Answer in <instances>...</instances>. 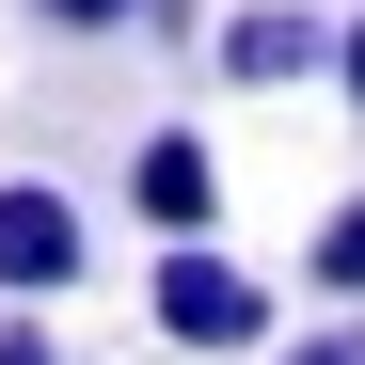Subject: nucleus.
Segmentation results:
<instances>
[{"mask_svg":"<svg viewBox=\"0 0 365 365\" xmlns=\"http://www.w3.org/2000/svg\"><path fill=\"white\" fill-rule=\"evenodd\" d=\"M143 318H159V349H270V270H238L222 238H159Z\"/></svg>","mask_w":365,"mask_h":365,"instance_id":"f257e3e1","label":"nucleus"},{"mask_svg":"<svg viewBox=\"0 0 365 365\" xmlns=\"http://www.w3.org/2000/svg\"><path fill=\"white\" fill-rule=\"evenodd\" d=\"M80 255H96V222L64 175H0V302H64Z\"/></svg>","mask_w":365,"mask_h":365,"instance_id":"f03ea898","label":"nucleus"},{"mask_svg":"<svg viewBox=\"0 0 365 365\" xmlns=\"http://www.w3.org/2000/svg\"><path fill=\"white\" fill-rule=\"evenodd\" d=\"M334 48H349V16H318V0H238L207 32V64L238 96H286V80H334Z\"/></svg>","mask_w":365,"mask_h":365,"instance_id":"7ed1b4c3","label":"nucleus"},{"mask_svg":"<svg viewBox=\"0 0 365 365\" xmlns=\"http://www.w3.org/2000/svg\"><path fill=\"white\" fill-rule=\"evenodd\" d=\"M128 207H143L159 238H207V222H222V159H207V128H143V143H128Z\"/></svg>","mask_w":365,"mask_h":365,"instance_id":"20e7f679","label":"nucleus"},{"mask_svg":"<svg viewBox=\"0 0 365 365\" xmlns=\"http://www.w3.org/2000/svg\"><path fill=\"white\" fill-rule=\"evenodd\" d=\"M302 286H318V302H365V191H349L318 238H302Z\"/></svg>","mask_w":365,"mask_h":365,"instance_id":"39448f33","label":"nucleus"},{"mask_svg":"<svg viewBox=\"0 0 365 365\" xmlns=\"http://www.w3.org/2000/svg\"><path fill=\"white\" fill-rule=\"evenodd\" d=\"M48 32H143V0H32Z\"/></svg>","mask_w":365,"mask_h":365,"instance_id":"423d86ee","label":"nucleus"},{"mask_svg":"<svg viewBox=\"0 0 365 365\" xmlns=\"http://www.w3.org/2000/svg\"><path fill=\"white\" fill-rule=\"evenodd\" d=\"M0 365H64L48 349V302H0Z\"/></svg>","mask_w":365,"mask_h":365,"instance_id":"0eeeda50","label":"nucleus"},{"mask_svg":"<svg viewBox=\"0 0 365 365\" xmlns=\"http://www.w3.org/2000/svg\"><path fill=\"white\" fill-rule=\"evenodd\" d=\"M334 96H349V111H365V16H349V48H334Z\"/></svg>","mask_w":365,"mask_h":365,"instance_id":"6e6552de","label":"nucleus"},{"mask_svg":"<svg viewBox=\"0 0 365 365\" xmlns=\"http://www.w3.org/2000/svg\"><path fill=\"white\" fill-rule=\"evenodd\" d=\"M286 365H365V334H318V349H286Z\"/></svg>","mask_w":365,"mask_h":365,"instance_id":"1a4fd4ad","label":"nucleus"}]
</instances>
